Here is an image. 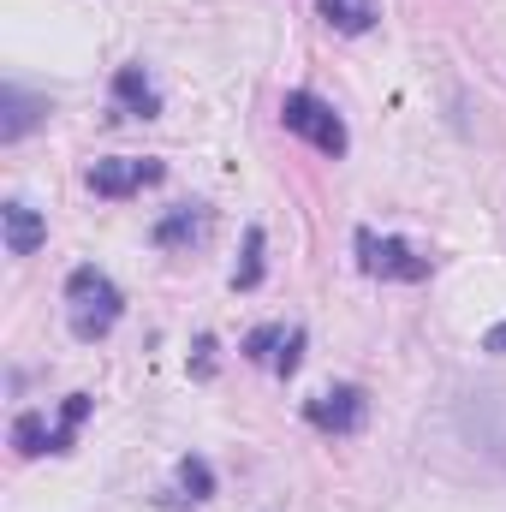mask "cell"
I'll list each match as a JSON object with an SVG mask.
<instances>
[{"mask_svg":"<svg viewBox=\"0 0 506 512\" xmlns=\"http://www.w3.org/2000/svg\"><path fill=\"white\" fill-rule=\"evenodd\" d=\"M358 262L364 274H381V280H429V256L405 239H387V233H358Z\"/></svg>","mask_w":506,"mask_h":512,"instance_id":"277c9868","label":"cell"},{"mask_svg":"<svg viewBox=\"0 0 506 512\" xmlns=\"http://www.w3.org/2000/svg\"><path fill=\"white\" fill-rule=\"evenodd\" d=\"M120 316H126L120 286L102 268H72V280H66V322H72V334L78 340H102V334H114Z\"/></svg>","mask_w":506,"mask_h":512,"instance_id":"6da1fadb","label":"cell"},{"mask_svg":"<svg viewBox=\"0 0 506 512\" xmlns=\"http://www.w3.org/2000/svg\"><path fill=\"white\" fill-rule=\"evenodd\" d=\"M155 179H161V161H137V155H114V161L90 167V191L96 197H131V191H143Z\"/></svg>","mask_w":506,"mask_h":512,"instance_id":"52a82bcc","label":"cell"},{"mask_svg":"<svg viewBox=\"0 0 506 512\" xmlns=\"http://www.w3.org/2000/svg\"><path fill=\"white\" fill-rule=\"evenodd\" d=\"M197 233H203V215H197V209H179V215H167V221L155 227L161 245H179V239H197Z\"/></svg>","mask_w":506,"mask_h":512,"instance_id":"7c38bea8","label":"cell"},{"mask_svg":"<svg viewBox=\"0 0 506 512\" xmlns=\"http://www.w3.org/2000/svg\"><path fill=\"white\" fill-rule=\"evenodd\" d=\"M114 108H120L126 120H149V114L161 108V96H155V84L143 78V66H120V78H114Z\"/></svg>","mask_w":506,"mask_h":512,"instance_id":"30bf717a","label":"cell"},{"mask_svg":"<svg viewBox=\"0 0 506 512\" xmlns=\"http://www.w3.org/2000/svg\"><path fill=\"white\" fill-rule=\"evenodd\" d=\"M280 126L292 131V137H304L310 149H322V155H346V120L322 102V96H310V90H292L286 102H280Z\"/></svg>","mask_w":506,"mask_h":512,"instance_id":"3957f363","label":"cell"},{"mask_svg":"<svg viewBox=\"0 0 506 512\" xmlns=\"http://www.w3.org/2000/svg\"><path fill=\"white\" fill-rule=\"evenodd\" d=\"M179 483H185L197 501H209V489H215V477H209V465H203V459H185V465H179Z\"/></svg>","mask_w":506,"mask_h":512,"instance_id":"5bb4252c","label":"cell"},{"mask_svg":"<svg viewBox=\"0 0 506 512\" xmlns=\"http://www.w3.org/2000/svg\"><path fill=\"white\" fill-rule=\"evenodd\" d=\"M42 120H48V96H30L24 84L0 90V143H24Z\"/></svg>","mask_w":506,"mask_h":512,"instance_id":"ba28073f","label":"cell"},{"mask_svg":"<svg viewBox=\"0 0 506 512\" xmlns=\"http://www.w3.org/2000/svg\"><path fill=\"white\" fill-rule=\"evenodd\" d=\"M0 233H6V251L12 256H30V251H42V239H48V221L30 209V203H6L0 209Z\"/></svg>","mask_w":506,"mask_h":512,"instance_id":"9c48e42d","label":"cell"},{"mask_svg":"<svg viewBox=\"0 0 506 512\" xmlns=\"http://www.w3.org/2000/svg\"><path fill=\"white\" fill-rule=\"evenodd\" d=\"M459 435L483 459L506 465V382H477L459 393Z\"/></svg>","mask_w":506,"mask_h":512,"instance_id":"7a4b0ae2","label":"cell"},{"mask_svg":"<svg viewBox=\"0 0 506 512\" xmlns=\"http://www.w3.org/2000/svg\"><path fill=\"white\" fill-rule=\"evenodd\" d=\"M489 352H506V322L501 328H489Z\"/></svg>","mask_w":506,"mask_h":512,"instance_id":"9a60e30c","label":"cell"},{"mask_svg":"<svg viewBox=\"0 0 506 512\" xmlns=\"http://www.w3.org/2000/svg\"><path fill=\"white\" fill-rule=\"evenodd\" d=\"M298 352H304V328H286V322H268L245 340V358L274 370V376H292L298 370Z\"/></svg>","mask_w":506,"mask_h":512,"instance_id":"8992f818","label":"cell"},{"mask_svg":"<svg viewBox=\"0 0 506 512\" xmlns=\"http://www.w3.org/2000/svg\"><path fill=\"white\" fill-rule=\"evenodd\" d=\"M304 417H310L322 435H358L364 417H370V399H364V387H328V393H316V399L304 405Z\"/></svg>","mask_w":506,"mask_h":512,"instance_id":"5b68a950","label":"cell"},{"mask_svg":"<svg viewBox=\"0 0 506 512\" xmlns=\"http://www.w3.org/2000/svg\"><path fill=\"white\" fill-rule=\"evenodd\" d=\"M239 286H256L262 280V227H251L245 233V262H239V274H233Z\"/></svg>","mask_w":506,"mask_h":512,"instance_id":"4fadbf2b","label":"cell"},{"mask_svg":"<svg viewBox=\"0 0 506 512\" xmlns=\"http://www.w3.org/2000/svg\"><path fill=\"white\" fill-rule=\"evenodd\" d=\"M322 12H328V24L346 30V36H364V30L376 24V0H322Z\"/></svg>","mask_w":506,"mask_h":512,"instance_id":"8fae6325","label":"cell"}]
</instances>
